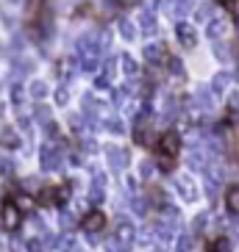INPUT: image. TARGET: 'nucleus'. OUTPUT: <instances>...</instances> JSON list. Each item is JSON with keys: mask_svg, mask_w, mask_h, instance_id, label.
<instances>
[{"mask_svg": "<svg viewBox=\"0 0 239 252\" xmlns=\"http://www.w3.org/2000/svg\"><path fill=\"white\" fill-rule=\"evenodd\" d=\"M20 219H23L20 205H17V202H6L3 211H0V224H3L6 230H17L20 227Z\"/></svg>", "mask_w": 239, "mask_h": 252, "instance_id": "obj_1", "label": "nucleus"}, {"mask_svg": "<svg viewBox=\"0 0 239 252\" xmlns=\"http://www.w3.org/2000/svg\"><path fill=\"white\" fill-rule=\"evenodd\" d=\"M181 153V136L178 133H164L159 136V156H167V158H175Z\"/></svg>", "mask_w": 239, "mask_h": 252, "instance_id": "obj_2", "label": "nucleus"}, {"mask_svg": "<svg viewBox=\"0 0 239 252\" xmlns=\"http://www.w3.org/2000/svg\"><path fill=\"white\" fill-rule=\"evenodd\" d=\"M103 224H106V216L100 214V211H92V214L83 216L81 227L86 230V233H95V230H103Z\"/></svg>", "mask_w": 239, "mask_h": 252, "instance_id": "obj_3", "label": "nucleus"}, {"mask_svg": "<svg viewBox=\"0 0 239 252\" xmlns=\"http://www.w3.org/2000/svg\"><path fill=\"white\" fill-rule=\"evenodd\" d=\"M225 205H228V211L239 214V186H228V191H225Z\"/></svg>", "mask_w": 239, "mask_h": 252, "instance_id": "obj_4", "label": "nucleus"}, {"mask_svg": "<svg viewBox=\"0 0 239 252\" xmlns=\"http://www.w3.org/2000/svg\"><path fill=\"white\" fill-rule=\"evenodd\" d=\"M0 144H3V147H20V136L14 133V130H3V136H0Z\"/></svg>", "mask_w": 239, "mask_h": 252, "instance_id": "obj_5", "label": "nucleus"}, {"mask_svg": "<svg viewBox=\"0 0 239 252\" xmlns=\"http://www.w3.org/2000/svg\"><path fill=\"white\" fill-rule=\"evenodd\" d=\"M42 166H45V169H53V166H59V156H56V153H50V147L42 150Z\"/></svg>", "mask_w": 239, "mask_h": 252, "instance_id": "obj_6", "label": "nucleus"}, {"mask_svg": "<svg viewBox=\"0 0 239 252\" xmlns=\"http://www.w3.org/2000/svg\"><path fill=\"white\" fill-rule=\"evenodd\" d=\"M34 197H28V194H20V197H17V205H20V211H25V214H28V211H34Z\"/></svg>", "mask_w": 239, "mask_h": 252, "instance_id": "obj_7", "label": "nucleus"}, {"mask_svg": "<svg viewBox=\"0 0 239 252\" xmlns=\"http://www.w3.org/2000/svg\"><path fill=\"white\" fill-rule=\"evenodd\" d=\"M181 42H184V45H189V47L195 45V36L189 33V28H181Z\"/></svg>", "mask_w": 239, "mask_h": 252, "instance_id": "obj_8", "label": "nucleus"}, {"mask_svg": "<svg viewBox=\"0 0 239 252\" xmlns=\"http://www.w3.org/2000/svg\"><path fill=\"white\" fill-rule=\"evenodd\" d=\"M47 92V86L45 83H31V94H37V97H42Z\"/></svg>", "mask_w": 239, "mask_h": 252, "instance_id": "obj_9", "label": "nucleus"}, {"mask_svg": "<svg viewBox=\"0 0 239 252\" xmlns=\"http://www.w3.org/2000/svg\"><path fill=\"white\" fill-rule=\"evenodd\" d=\"M231 156H234V161H237V163H239V139H237V141H234V150H231Z\"/></svg>", "mask_w": 239, "mask_h": 252, "instance_id": "obj_10", "label": "nucleus"}, {"mask_svg": "<svg viewBox=\"0 0 239 252\" xmlns=\"http://www.w3.org/2000/svg\"><path fill=\"white\" fill-rule=\"evenodd\" d=\"M228 11H231L234 17H239V0H234V3H231V8H228Z\"/></svg>", "mask_w": 239, "mask_h": 252, "instance_id": "obj_11", "label": "nucleus"}, {"mask_svg": "<svg viewBox=\"0 0 239 252\" xmlns=\"http://www.w3.org/2000/svg\"><path fill=\"white\" fill-rule=\"evenodd\" d=\"M134 3H136V0H120V6H125V8H128V6H134Z\"/></svg>", "mask_w": 239, "mask_h": 252, "instance_id": "obj_12", "label": "nucleus"}, {"mask_svg": "<svg viewBox=\"0 0 239 252\" xmlns=\"http://www.w3.org/2000/svg\"><path fill=\"white\" fill-rule=\"evenodd\" d=\"M217 3H220V6H225V8H231V3H234V0H217Z\"/></svg>", "mask_w": 239, "mask_h": 252, "instance_id": "obj_13", "label": "nucleus"}]
</instances>
